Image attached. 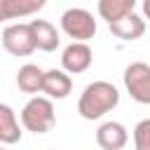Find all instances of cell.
<instances>
[{"mask_svg": "<svg viewBox=\"0 0 150 150\" xmlns=\"http://www.w3.org/2000/svg\"><path fill=\"white\" fill-rule=\"evenodd\" d=\"M117 103H120L117 87L112 82L96 80L82 89L80 101H77V112L82 120H98L105 112H110L112 108H117Z\"/></svg>", "mask_w": 150, "mask_h": 150, "instance_id": "obj_1", "label": "cell"}, {"mask_svg": "<svg viewBox=\"0 0 150 150\" xmlns=\"http://www.w3.org/2000/svg\"><path fill=\"white\" fill-rule=\"evenodd\" d=\"M21 124L26 131L33 134H47L56 124V112L54 103L47 96H33L23 108H21Z\"/></svg>", "mask_w": 150, "mask_h": 150, "instance_id": "obj_2", "label": "cell"}, {"mask_svg": "<svg viewBox=\"0 0 150 150\" xmlns=\"http://www.w3.org/2000/svg\"><path fill=\"white\" fill-rule=\"evenodd\" d=\"M61 28L73 42H87L96 35V19L89 9L82 7H70L61 14Z\"/></svg>", "mask_w": 150, "mask_h": 150, "instance_id": "obj_3", "label": "cell"}, {"mask_svg": "<svg viewBox=\"0 0 150 150\" xmlns=\"http://www.w3.org/2000/svg\"><path fill=\"white\" fill-rule=\"evenodd\" d=\"M124 87L129 91V96L141 103V105H150V66L145 61H134L124 68Z\"/></svg>", "mask_w": 150, "mask_h": 150, "instance_id": "obj_4", "label": "cell"}, {"mask_svg": "<svg viewBox=\"0 0 150 150\" xmlns=\"http://www.w3.org/2000/svg\"><path fill=\"white\" fill-rule=\"evenodd\" d=\"M2 47L12 56H28L35 52V40L28 23H12L2 30Z\"/></svg>", "mask_w": 150, "mask_h": 150, "instance_id": "obj_5", "label": "cell"}, {"mask_svg": "<svg viewBox=\"0 0 150 150\" xmlns=\"http://www.w3.org/2000/svg\"><path fill=\"white\" fill-rule=\"evenodd\" d=\"M91 61H94V52H91V47L87 42H70L61 54V66L70 75L84 73L91 66Z\"/></svg>", "mask_w": 150, "mask_h": 150, "instance_id": "obj_6", "label": "cell"}, {"mask_svg": "<svg viewBox=\"0 0 150 150\" xmlns=\"http://www.w3.org/2000/svg\"><path fill=\"white\" fill-rule=\"evenodd\" d=\"M96 143L101 150H122L129 143V131L122 122H103L96 129Z\"/></svg>", "mask_w": 150, "mask_h": 150, "instance_id": "obj_7", "label": "cell"}, {"mask_svg": "<svg viewBox=\"0 0 150 150\" xmlns=\"http://www.w3.org/2000/svg\"><path fill=\"white\" fill-rule=\"evenodd\" d=\"M70 91H73V80H70V75H68L66 70H56V68L45 70L42 94H47L49 101H52V98L61 101V98H66Z\"/></svg>", "mask_w": 150, "mask_h": 150, "instance_id": "obj_8", "label": "cell"}, {"mask_svg": "<svg viewBox=\"0 0 150 150\" xmlns=\"http://www.w3.org/2000/svg\"><path fill=\"white\" fill-rule=\"evenodd\" d=\"M108 28H110V33H112L115 38H120V40H124V42H131V40H138V38L145 33V19L138 16L136 12H131V14H127L124 19L108 23Z\"/></svg>", "mask_w": 150, "mask_h": 150, "instance_id": "obj_9", "label": "cell"}, {"mask_svg": "<svg viewBox=\"0 0 150 150\" xmlns=\"http://www.w3.org/2000/svg\"><path fill=\"white\" fill-rule=\"evenodd\" d=\"M30 26V33H33V40H35V49L40 52H54L59 47V30L54 28V23L45 21V19H33L28 21Z\"/></svg>", "mask_w": 150, "mask_h": 150, "instance_id": "obj_10", "label": "cell"}, {"mask_svg": "<svg viewBox=\"0 0 150 150\" xmlns=\"http://www.w3.org/2000/svg\"><path fill=\"white\" fill-rule=\"evenodd\" d=\"M45 7V0H0V21L35 14Z\"/></svg>", "mask_w": 150, "mask_h": 150, "instance_id": "obj_11", "label": "cell"}, {"mask_svg": "<svg viewBox=\"0 0 150 150\" xmlns=\"http://www.w3.org/2000/svg\"><path fill=\"white\" fill-rule=\"evenodd\" d=\"M19 141H21V127H19L16 112L7 103H0V143L14 145Z\"/></svg>", "mask_w": 150, "mask_h": 150, "instance_id": "obj_12", "label": "cell"}, {"mask_svg": "<svg viewBox=\"0 0 150 150\" xmlns=\"http://www.w3.org/2000/svg\"><path fill=\"white\" fill-rule=\"evenodd\" d=\"M42 80H45V70L35 63H26L16 73V87L23 94H40L42 91Z\"/></svg>", "mask_w": 150, "mask_h": 150, "instance_id": "obj_13", "label": "cell"}, {"mask_svg": "<svg viewBox=\"0 0 150 150\" xmlns=\"http://www.w3.org/2000/svg\"><path fill=\"white\" fill-rule=\"evenodd\" d=\"M96 9H98L101 19L112 23V21H120L127 14H131L136 9V0H98Z\"/></svg>", "mask_w": 150, "mask_h": 150, "instance_id": "obj_14", "label": "cell"}, {"mask_svg": "<svg viewBox=\"0 0 150 150\" xmlns=\"http://www.w3.org/2000/svg\"><path fill=\"white\" fill-rule=\"evenodd\" d=\"M134 148L136 150H150V117L141 120L134 127Z\"/></svg>", "mask_w": 150, "mask_h": 150, "instance_id": "obj_15", "label": "cell"}, {"mask_svg": "<svg viewBox=\"0 0 150 150\" xmlns=\"http://www.w3.org/2000/svg\"><path fill=\"white\" fill-rule=\"evenodd\" d=\"M141 9H143V19H150V0H143Z\"/></svg>", "mask_w": 150, "mask_h": 150, "instance_id": "obj_16", "label": "cell"}, {"mask_svg": "<svg viewBox=\"0 0 150 150\" xmlns=\"http://www.w3.org/2000/svg\"><path fill=\"white\" fill-rule=\"evenodd\" d=\"M0 150H5V148H0Z\"/></svg>", "mask_w": 150, "mask_h": 150, "instance_id": "obj_17", "label": "cell"}]
</instances>
